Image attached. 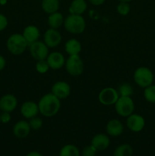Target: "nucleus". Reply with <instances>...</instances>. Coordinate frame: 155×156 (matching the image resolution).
Wrapping results in <instances>:
<instances>
[{
  "mask_svg": "<svg viewBox=\"0 0 155 156\" xmlns=\"http://www.w3.org/2000/svg\"><path fill=\"white\" fill-rule=\"evenodd\" d=\"M43 42L49 48H55L62 42V35L57 29L50 28L43 34Z\"/></svg>",
  "mask_w": 155,
  "mask_h": 156,
  "instance_id": "9",
  "label": "nucleus"
},
{
  "mask_svg": "<svg viewBox=\"0 0 155 156\" xmlns=\"http://www.w3.org/2000/svg\"><path fill=\"white\" fill-rule=\"evenodd\" d=\"M5 65H6L5 59L2 56L0 55V71H2V70L5 67Z\"/></svg>",
  "mask_w": 155,
  "mask_h": 156,
  "instance_id": "34",
  "label": "nucleus"
},
{
  "mask_svg": "<svg viewBox=\"0 0 155 156\" xmlns=\"http://www.w3.org/2000/svg\"><path fill=\"white\" fill-rule=\"evenodd\" d=\"M106 0H89L90 2L93 5H95V6H99V5H103V3L105 2Z\"/></svg>",
  "mask_w": 155,
  "mask_h": 156,
  "instance_id": "33",
  "label": "nucleus"
},
{
  "mask_svg": "<svg viewBox=\"0 0 155 156\" xmlns=\"http://www.w3.org/2000/svg\"><path fill=\"white\" fill-rule=\"evenodd\" d=\"M64 17L62 13L59 12H54L49 15L48 17V24L50 28L58 29L63 24Z\"/></svg>",
  "mask_w": 155,
  "mask_h": 156,
  "instance_id": "21",
  "label": "nucleus"
},
{
  "mask_svg": "<svg viewBox=\"0 0 155 156\" xmlns=\"http://www.w3.org/2000/svg\"><path fill=\"white\" fill-rule=\"evenodd\" d=\"M133 149L129 144H122L115 149L113 156H132Z\"/></svg>",
  "mask_w": 155,
  "mask_h": 156,
  "instance_id": "23",
  "label": "nucleus"
},
{
  "mask_svg": "<svg viewBox=\"0 0 155 156\" xmlns=\"http://www.w3.org/2000/svg\"><path fill=\"white\" fill-rule=\"evenodd\" d=\"M131 7L129 2H119L116 7V11L119 15H127L130 12Z\"/></svg>",
  "mask_w": 155,
  "mask_h": 156,
  "instance_id": "27",
  "label": "nucleus"
},
{
  "mask_svg": "<svg viewBox=\"0 0 155 156\" xmlns=\"http://www.w3.org/2000/svg\"><path fill=\"white\" fill-rule=\"evenodd\" d=\"M65 69L70 76H79L84 69V62L79 55H71L65 61Z\"/></svg>",
  "mask_w": 155,
  "mask_h": 156,
  "instance_id": "6",
  "label": "nucleus"
},
{
  "mask_svg": "<svg viewBox=\"0 0 155 156\" xmlns=\"http://www.w3.org/2000/svg\"><path fill=\"white\" fill-rule=\"evenodd\" d=\"M96 152H97V149L92 145H91V146H88L84 148L81 155L82 156H95Z\"/></svg>",
  "mask_w": 155,
  "mask_h": 156,
  "instance_id": "30",
  "label": "nucleus"
},
{
  "mask_svg": "<svg viewBox=\"0 0 155 156\" xmlns=\"http://www.w3.org/2000/svg\"><path fill=\"white\" fill-rule=\"evenodd\" d=\"M59 156H80V152L75 146L68 144L62 148Z\"/></svg>",
  "mask_w": 155,
  "mask_h": 156,
  "instance_id": "24",
  "label": "nucleus"
},
{
  "mask_svg": "<svg viewBox=\"0 0 155 156\" xmlns=\"http://www.w3.org/2000/svg\"><path fill=\"white\" fill-rule=\"evenodd\" d=\"M7 48L12 54L19 56L23 54L29 47L27 41L21 34H13L7 41Z\"/></svg>",
  "mask_w": 155,
  "mask_h": 156,
  "instance_id": "3",
  "label": "nucleus"
},
{
  "mask_svg": "<svg viewBox=\"0 0 155 156\" xmlns=\"http://www.w3.org/2000/svg\"><path fill=\"white\" fill-rule=\"evenodd\" d=\"M119 98L116 89L112 87H106L102 89L98 94V100L100 104L105 106H110L115 105Z\"/></svg>",
  "mask_w": 155,
  "mask_h": 156,
  "instance_id": "7",
  "label": "nucleus"
},
{
  "mask_svg": "<svg viewBox=\"0 0 155 156\" xmlns=\"http://www.w3.org/2000/svg\"><path fill=\"white\" fill-rule=\"evenodd\" d=\"M124 130L122 123L117 119H112L107 123L106 126V131L108 135L111 136H119Z\"/></svg>",
  "mask_w": 155,
  "mask_h": 156,
  "instance_id": "17",
  "label": "nucleus"
},
{
  "mask_svg": "<svg viewBox=\"0 0 155 156\" xmlns=\"http://www.w3.org/2000/svg\"><path fill=\"white\" fill-rule=\"evenodd\" d=\"M11 117L10 114L9 112H3L1 114V122L3 123H8L11 120Z\"/></svg>",
  "mask_w": 155,
  "mask_h": 156,
  "instance_id": "32",
  "label": "nucleus"
},
{
  "mask_svg": "<svg viewBox=\"0 0 155 156\" xmlns=\"http://www.w3.org/2000/svg\"><path fill=\"white\" fill-rule=\"evenodd\" d=\"M21 114L24 118L31 119L33 117L37 116L39 114V108L38 104H36L32 101H25L21 107Z\"/></svg>",
  "mask_w": 155,
  "mask_h": 156,
  "instance_id": "14",
  "label": "nucleus"
},
{
  "mask_svg": "<svg viewBox=\"0 0 155 156\" xmlns=\"http://www.w3.org/2000/svg\"><path fill=\"white\" fill-rule=\"evenodd\" d=\"M0 123H1V114H0Z\"/></svg>",
  "mask_w": 155,
  "mask_h": 156,
  "instance_id": "38",
  "label": "nucleus"
},
{
  "mask_svg": "<svg viewBox=\"0 0 155 156\" xmlns=\"http://www.w3.org/2000/svg\"><path fill=\"white\" fill-rule=\"evenodd\" d=\"M119 96L122 97H131L133 94V88L129 83H122L117 89Z\"/></svg>",
  "mask_w": 155,
  "mask_h": 156,
  "instance_id": "25",
  "label": "nucleus"
},
{
  "mask_svg": "<svg viewBox=\"0 0 155 156\" xmlns=\"http://www.w3.org/2000/svg\"><path fill=\"white\" fill-rule=\"evenodd\" d=\"M144 125H145V120L144 117L139 114H132L127 117L126 126L132 132H140L144 129Z\"/></svg>",
  "mask_w": 155,
  "mask_h": 156,
  "instance_id": "11",
  "label": "nucleus"
},
{
  "mask_svg": "<svg viewBox=\"0 0 155 156\" xmlns=\"http://www.w3.org/2000/svg\"><path fill=\"white\" fill-rule=\"evenodd\" d=\"M29 50L32 57L36 61L46 59L49 55V47L42 41H37L29 45Z\"/></svg>",
  "mask_w": 155,
  "mask_h": 156,
  "instance_id": "8",
  "label": "nucleus"
},
{
  "mask_svg": "<svg viewBox=\"0 0 155 156\" xmlns=\"http://www.w3.org/2000/svg\"><path fill=\"white\" fill-rule=\"evenodd\" d=\"M8 26V19L4 15L0 14V31L4 30Z\"/></svg>",
  "mask_w": 155,
  "mask_h": 156,
  "instance_id": "31",
  "label": "nucleus"
},
{
  "mask_svg": "<svg viewBox=\"0 0 155 156\" xmlns=\"http://www.w3.org/2000/svg\"><path fill=\"white\" fill-rule=\"evenodd\" d=\"M41 7L45 13L50 14L58 12L59 9V0H42Z\"/></svg>",
  "mask_w": 155,
  "mask_h": 156,
  "instance_id": "22",
  "label": "nucleus"
},
{
  "mask_svg": "<svg viewBox=\"0 0 155 156\" xmlns=\"http://www.w3.org/2000/svg\"><path fill=\"white\" fill-rule=\"evenodd\" d=\"M18 105V100L14 94H7L0 98V110L3 112H12Z\"/></svg>",
  "mask_w": 155,
  "mask_h": 156,
  "instance_id": "13",
  "label": "nucleus"
},
{
  "mask_svg": "<svg viewBox=\"0 0 155 156\" xmlns=\"http://www.w3.org/2000/svg\"><path fill=\"white\" fill-rule=\"evenodd\" d=\"M88 9V5L85 0H73L69 6L70 14L82 15Z\"/></svg>",
  "mask_w": 155,
  "mask_h": 156,
  "instance_id": "20",
  "label": "nucleus"
},
{
  "mask_svg": "<svg viewBox=\"0 0 155 156\" xmlns=\"http://www.w3.org/2000/svg\"><path fill=\"white\" fill-rule=\"evenodd\" d=\"M46 62L50 66V69L57 70L62 69L65 66V59L62 53L54 51L49 53L46 58Z\"/></svg>",
  "mask_w": 155,
  "mask_h": 156,
  "instance_id": "12",
  "label": "nucleus"
},
{
  "mask_svg": "<svg viewBox=\"0 0 155 156\" xmlns=\"http://www.w3.org/2000/svg\"><path fill=\"white\" fill-rule=\"evenodd\" d=\"M144 96L146 101L150 103H155V85H150L144 88Z\"/></svg>",
  "mask_w": 155,
  "mask_h": 156,
  "instance_id": "26",
  "label": "nucleus"
},
{
  "mask_svg": "<svg viewBox=\"0 0 155 156\" xmlns=\"http://www.w3.org/2000/svg\"><path fill=\"white\" fill-rule=\"evenodd\" d=\"M51 93L60 100L65 99L71 94V87L68 82L59 81L53 84L51 88Z\"/></svg>",
  "mask_w": 155,
  "mask_h": 156,
  "instance_id": "10",
  "label": "nucleus"
},
{
  "mask_svg": "<svg viewBox=\"0 0 155 156\" xmlns=\"http://www.w3.org/2000/svg\"><path fill=\"white\" fill-rule=\"evenodd\" d=\"M63 25L68 33L72 34H79L84 31L86 21L82 15L70 14L64 20Z\"/></svg>",
  "mask_w": 155,
  "mask_h": 156,
  "instance_id": "2",
  "label": "nucleus"
},
{
  "mask_svg": "<svg viewBox=\"0 0 155 156\" xmlns=\"http://www.w3.org/2000/svg\"><path fill=\"white\" fill-rule=\"evenodd\" d=\"M39 111L43 117H52L58 114L61 108L60 99L53 93L46 94L38 102Z\"/></svg>",
  "mask_w": 155,
  "mask_h": 156,
  "instance_id": "1",
  "label": "nucleus"
},
{
  "mask_svg": "<svg viewBox=\"0 0 155 156\" xmlns=\"http://www.w3.org/2000/svg\"><path fill=\"white\" fill-rule=\"evenodd\" d=\"M114 105H115V111L120 117H128L133 114L135 111V104L131 97L119 96Z\"/></svg>",
  "mask_w": 155,
  "mask_h": 156,
  "instance_id": "5",
  "label": "nucleus"
},
{
  "mask_svg": "<svg viewBox=\"0 0 155 156\" xmlns=\"http://www.w3.org/2000/svg\"><path fill=\"white\" fill-rule=\"evenodd\" d=\"M134 81L141 88L152 85L153 81V74L150 69L147 67H139L134 73Z\"/></svg>",
  "mask_w": 155,
  "mask_h": 156,
  "instance_id": "4",
  "label": "nucleus"
},
{
  "mask_svg": "<svg viewBox=\"0 0 155 156\" xmlns=\"http://www.w3.org/2000/svg\"><path fill=\"white\" fill-rule=\"evenodd\" d=\"M6 3V0H0V4L5 5Z\"/></svg>",
  "mask_w": 155,
  "mask_h": 156,
  "instance_id": "36",
  "label": "nucleus"
},
{
  "mask_svg": "<svg viewBox=\"0 0 155 156\" xmlns=\"http://www.w3.org/2000/svg\"><path fill=\"white\" fill-rule=\"evenodd\" d=\"M81 44L78 40L71 38L68 40L65 44V50L69 56L71 55H79L81 51Z\"/></svg>",
  "mask_w": 155,
  "mask_h": 156,
  "instance_id": "19",
  "label": "nucleus"
},
{
  "mask_svg": "<svg viewBox=\"0 0 155 156\" xmlns=\"http://www.w3.org/2000/svg\"><path fill=\"white\" fill-rule=\"evenodd\" d=\"M49 69H50V66L47 63L46 59L39 60L36 62V70L37 71V73H40V74H45L48 72Z\"/></svg>",
  "mask_w": 155,
  "mask_h": 156,
  "instance_id": "28",
  "label": "nucleus"
},
{
  "mask_svg": "<svg viewBox=\"0 0 155 156\" xmlns=\"http://www.w3.org/2000/svg\"><path fill=\"white\" fill-rule=\"evenodd\" d=\"M30 126L26 120H20L17 122L13 127V133L17 138L24 139L29 135L30 132Z\"/></svg>",
  "mask_w": 155,
  "mask_h": 156,
  "instance_id": "15",
  "label": "nucleus"
},
{
  "mask_svg": "<svg viewBox=\"0 0 155 156\" xmlns=\"http://www.w3.org/2000/svg\"><path fill=\"white\" fill-rule=\"evenodd\" d=\"M26 156H43L42 155H41L40 152H35V151H33V152H29L28 154H27V155Z\"/></svg>",
  "mask_w": 155,
  "mask_h": 156,
  "instance_id": "35",
  "label": "nucleus"
},
{
  "mask_svg": "<svg viewBox=\"0 0 155 156\" xmlns=\"http://www.w3.org/2000/svg\"><path fill=\"white\" fill-rule=\"evenodd\" d=\"M23 36L27 41L28 45L39 41L40 32L39 28L34 25H28L24 29L23 31Z\"/></svg>",
  "mask_w": 155,
  "mask_h": 156,
  "instance_id": "18",
  "label": "nucleus"
},
{
  "mask_svg": "<svg viewBox=\"0 0 155 156\" xmlns=\"http://www.w3.org/2000/svg\"><path fill=\"white\" fill-rule=\"evenodd\" d=\"M110 143V140L107 135L103 133L97 134L93 137L91 145L97 149V151H103L107 149Z\"/></svg>",
  "mask_w": 155,
  "mask_h": 156,
  "instance_id": "16",
  "label": "nucleus"
},
{
  "mask_svg": "<svg viewBox=\"0 0 155 156\" xmlns=\"http://www.w3.org/2000/svg\"><path fill=\"white\" fill-rule=\"evenodd\" d=\"M28 123L30 126V129H33V130H38V129H40L43 126V123L42 119L38 117L37 116L30 119Z\"/></svg>",
  "mask_w": 155,
  "mask_h": 156,
  "instance_id": "29",
  "label": "nucleus"
},
{
  "mask_svg": "<svg viewBox=\"0 0 155 156\" xmlns=\"http://www.w3.org/2000/svg\"><path fill=\"white\" fill-rule=\"evenodd\" d=\"M119 2H129L132 1V0H119Z\"/></svg>",
  "mask_w": 155,
  "mask_h": 156,
  "instance_id": "37",
  "label": "nucleus"
}]
</instances>
